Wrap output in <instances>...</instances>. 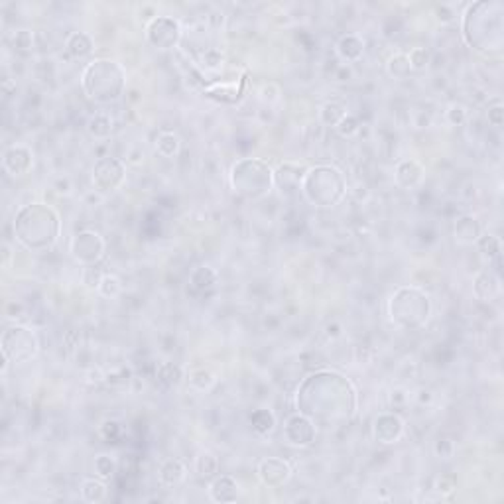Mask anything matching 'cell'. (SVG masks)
I'll list each match as a JSON object with an SVG mask.
<instances>
[{
	"label": "cell",
	"instance_id": "cell-1",
	"mask_svg": "<svg viewBox=\"0 0 504 504\" xmlns=\"http://www.w3.org/2000/svg\"><path fill=\"white\" fill-rule=\"evenodd\" d=\"M296 408L317 425L343 424L356 412V390L341 372L317 370L301 380L296 390Z\"/></svg>",
	"mask_w": 504,
	"mask_h": 504
},
{
	"label": "cell",
	"instance_id": "cell-2",
	"mask_svg": "<svg viewBox=\"0 0 504 504\" xmlns=\"http://www.w3.org/2000/svg\"><path fill=\"white\" fill-rule=\"evenodd\" d=\"M463 40L482 56H503L504 52V6L498 0L473 2L463 12Z\"/></svg>",
	"mask_w": 504,
	"mask_h": 504
},
{
	"label": "cell",
	"instance_id": "cell-3",
	"mask_svg": "<svg viewBox=\"0 0 504 504\" xmlns=\"http://www.w3.org/2000/svg\"><path fill=\"white\" fill-rule=\"evenodd\" d=\"M14 237L30 252L49 251L61 235L59 213L47 203H28L14 217Z\"/></svg>",
	"mask_w": 504,
	"mask_h": 504
},
{
	"label": "cell",
	"instance_id": "cell-4",
	"mask_svg": "<svg viewBox=\"0 0 504 504\" xmlns=\"http://www.w3.org/2000/svg\"><path fill=\"white\" fill-rule=\"evenodd\" d=\"M81 89L95 103H116L126 89L125 68L115 59H93L81 73Z\"/></svg>",
	"mask_w": 504,
	"mask_h": 504
},
{
	"label": "cell",
	"instance_id": "cell-5",
	"mask_svg": "<svg viewBox=\"0 0 504 504\" xmlns=\"http://www.w3.org/2000/svg\"><path fill=\"white\" fill-rule=\"evenodd\" d=\"M347 178L345 173L327 164L320 166H311L308 172L304 173L299 191L304 195V199L313 207L320 209H331L339 205L347 197Z\"/></svg>",
	"mask_w": 504,
	"mask_h": 504
},
{
	"label": "cell",
	"instance_id": "cell-6",
	"mask_svg": "<svg viewBox=\"0 0 504 504\" xmlns=\"http://www.w3.org/2000/svg\"><path fill=\"white\" fill-rule=\"evenodd\" d=\"M233 194L244 201H258L274 189V170L258 158H241L229 172Z\"/></svg>",
	"mask_w": 504,
	"mask_h": 504
},
{
	"label": "cell",
	"instance_id": "cell-7",
	"mask_svg": "<svg viewBox=\"0 0 504 504\" xmlns=\"http://www.w3.org/2000/svg\"><path fill=\"white\" fill-rule=\"evenodd\" d=\"M388 315L390 321L400 329H420L432 315V299L420 288H396L388 299Z\"/></svg>",
	"mask_w": 504,
	"mask_h": 504
},
{
	"label": "cell",
	"instance_id": "cell-8",
	"mask_svg": "<svg viewBox=\"0 0 504 504\" xmlns=\"http://www.w3.org/2000/svg\"><path fill=\"white\" fill-rule=\"evenodd\" d=\"M0 351L2 356H6L12 365H26L34 361L40 353V339L38 333L28 325H10L2 333L0 339Z\"/></svg>",
	"mask_w": 504,
	"mask_h": 504
},
{
	"label": "cell",
	"instance_id": "cell-9",
	"mask_svg": "<svg viewBox=\"0 0 504 504\" xmlns=\"http://www.w3.org/2000/svg\"><path fill=\"white\" fill-rule=\"evenodd\" d=\"M107 242L103 235L95 229H83L75 233L69 241V254L77 264L85 266H97L104 258Z\"/></svg>",
	"mask_w": 504,
	"mask_h": 504
},
{
	"label": "cell",
	"instance_id": "cell-10",
	"mask_svg": "<svg viewBox=\"0 0 504 504\" xmlns=\"http://www.w3.org/2000/svg\"><path fill=\"white\" fill-rule=\"evenodd\" d=\"M91 182L99 194H115L126 182V162L115 156H104L95 162Z\"/></svg>",
	"mask_w": 504,
	"mask_h": 504
},
{
	"label": "cell",
	"instance_id": "cell-11",
	"mask_svg": "<svg viewBox=\"0 0 504 504\" xmlns=\"http://www.w3.org/2000/svg\"><path fill=\"white\" fill-rule=\"evenodd\" d=\"M146 42L156 49H175L184 38V28L180 20L172 16H156L146 24Z\"/></svg>",
	"mask_w": 504,
	"mask_h": 504
},
{
	"label": "cell",
	"instance_id": "cell-12",
	"mask_svg": "<svg viewBox=\"0 0 504 504\" xmlns=\"http://www.w3.org/2000/svg\"><path fill=\"white\" fill-rule=\"evenodd\" d=\"M317 437V424L306 414H292L284 422V441L290 447L306 449L313 446Z\"/></svg>",
	"mask_w": 504,
	"mask_h": 504
},
{
	"label": "cell",
	"instance_id": "cell-13",
	"mask_svg": "<svg viewBox=\"0 0 504 504\" xmlns=\"http://www.w3.org/2000/svg\"><path fill=\"white\" fill-rule=\"evenodd\" d=\"M256 477L266 489H282L292 481L294 467L284 457H266L258 463Z\"/></svg>",
	"mask_w": 504,
	"mask_h": 504
},
{
	"label": "cell",
	"instance_id": "cell-14",
	"mask_svg": "<svg viewBox=\"0 0 504 504\" xmlns=\"http://www.w3.org/2000/svg\"><path fill=\"white\" fill-rule=\"evenodd\" d=\"M406 436V422L396 412L378 414L372 422V439L378 446H396Z\"/></svg>",
	"mask_w": 504,
	"mask_h": 504
},
{
	"label": "cell",
	"instance_id": "cell-15",
	"mask_svg": "<svg viewBox=\"0 0 504 504\" xmlns=\"http://www.w3.org/2000/svg\"><path fill=\"white\" fill-rule=\"evenodd\" d=\"M2 170L10 178H24L34 170V152L24 144H12L2 154Z\"/></svg>",
	"mask_w": 504,
	"mask_h": 504
},
{
	"label": "cell",
	"instance_id": "cell-16",
	"mask_svg": "<svg viewBox=\"0 0 504 504\" xmlns=\"http://www.w3.org/2000/svg\"><path fill=\"white\" fill-rule=\"evenodd\" d=\"M241 496V482L233 475H217L209 485V498L213 503H237Z\"/></svg>",
	"mask_w": 504,
	"mask_h": 504
},
{
	"label": "cell",
	"instance_id": "cell-17",
	"mask_svg": "<svg viewBox=\"0 0 504 504\" xmlns=\"http://www.w3.org/2000/svg\"><path fill=\"white\" fill-rule=\"evenodd\" d=\"M424 166L414 158L398 162L396 168H394V184L398 185L400 189H416L424 182Z\"/></svg>",
	"mask_w": 504,
	"mask_h": 504
},
{
	"label": "cell",
	"instance_id": "cell-18",
	"mask_svg": "<svg viewBox=\"0 0 504 504\" xmlns=\"http://www.w3.org/2000/svg\"><path fill=\"white\" fill-rule=\"evenodd\" d=\"M308 172V166L306 164H299V162H284L280 164L274 170V185L280 187L282 191H294L299 189L301 184V178L304 173Z\"/></svg>",
	"mask_w": 504,
	"mask_h": 504
},
{
	"label": "cell",
	"instance_id": "cell-19",
	"mask_svg": "<svg viewBox=\"0 0 504 504\" xmlns=\"http://www.w3.org/2000/svg\"><path fill=\"white\" fill-rule=\"evenodd\" d=\"M473 294L481 301H494L501 296V278L493 270H481L473 278Z\"/></svg>",
	"mask_w": 504,
	"mask_h": 504
},
{
	"label": "cell",
	"instance_id": "cell-20",
	"mask_svg": "<svg viewBox=\"0 0 504 504\" xmlns=\"http://www.w3.org/2000/svg\"><path fill=\"white\" fill-rule=\"evenodd\" d=\"M187 479V465L184 459H166L158 469V482L164 489H175Z\"/></svg>",
	"mask_w": 504,
	"mask_h": 504
},
{
	"label": "cell",
	"instance_id": "cell-21",
	"mask_svg": "<svg viewBox=\"0 0 504 504\" xmlns=\"http://www.w3.org/2000/svg\"><path fill=\"white\" fill-rule=\"evenodd\" d=\"M482 235L481 221L475 217V215H463L457 219L455 227H453V237L455 242L461 246H471L479 241V237Z\"/></svg>",
	"mask_w": 504,
	"mask_h": 504
},
{
	"label": "cell",
	"instance_id": "cell-22",
	"mask_svg": "<svg viewBox=\"0 0 504 504\" xmlns=\"http://www.w3.org/2000/svg\"><path fill=\"white\" fill-rule=\"evenodd\" d=\"M337 56L347 63H356L365 56V40L359 34H345L337 40Z\"/></svg>",
	"mask_w": 504,
	"mask_h": 504
},
{
	"label": "cell",
	"instance_id": "cell-23",
	"mask_svg": "<svg viewBox=\"0 0 504 504\" xmlns=\"http://www.w3.org/2000/svg\"><path fill=\"white\" fill-rule=\"evenodd\" d=\"M219 272L209 264H199L189 272V288L197 294H205L217 286Z\"/></svg>",
	"mask_w": 504,
	"mask_h": 504
},
{
	"label": "cell",
	"instance_id": "cell-24",
	"mask_svg": "<svg viewBox=\"0 0 504 504\" xmlns=\"http://www.w3.org/2000/svg\"><path fill=\"white\" fill-rule=\"evenodd\" d=\"M87 132L91 134L95 140H107L113 136L115 132V116L109 111H95L89 118H87Z\"/></svg>",
	"mask_w": 504,
	"mask_h": 504
},
{
	"label": "cell",
	"instance_id": "cell-25",
	"mask_svg": "<svg viewBox=\"0 0 504 504\" xmlns=\"http://www.w3.org/2000/svg\"><path fill=\"white\" fill-rule=\"evenodd\" d=\"M65 52L73 59H87L95 52V42L87 32H71L65 40Z\"/></svg>",
	"mask_w": 504,
	"mask_h": 504
},
{
	"label": "cell",
	"instance_id": "cell-26",
	"mask_svg": "<svg viewBox=\"0 0 504 504\" xmlns=\"http://www.w3.org/2000/svg\"><path fill=\"white\" fill-rule=\"evenodd\" d=\"M182 150V138L178 136L172 130H162L154 138V152L160 158H175Z\"/></svg>",
	"mask_w": 504,
	"mask_h": 504
},
{
	"label": "cell",
	"instance_id": "cell-27",
	"mask_svg": "<svg viewBox=\"0 0 504 504\" xmlns=\"http://www.w3.org/2000/svg\"><path fill=\"white\" fill-rule=\"evenodd\" d=\"M81 498L85 503L91 504H99L103 503L109 494V487H107V481L99 479V477H89L85 481L81 482Z\"/></svg>",
	"mask_w": 504,
	"mask_h": 504
},
{
	"label": "cell",
	"instance_id": "cell-28",
	"mask_svg": "<svg viewBox=\"0 0 504 504\" xmlns=\"http://www.w3.org/2000/svg\"><path fill=\"white\" fill-rule=\"evenodd\" d=\"M477 249L482 254V258H487L489 262H501L503 256V241L501 237H496L493 233H482L479 241L475 242Z\"/></svg>",
	"mask_w": 504,
	"mask_h": 504
},
{
	"label": "cell",
	"instance_id": "cell-29",
	"mask_svg": "<svg viewBox=\"0 0 504 504\" xmlns=\"http://www.w3.org/2000/svg\"><path fill=\"white\" fill-rule=\"evenodd\" d=\"M251 425L254 434L260 437L270 436L276 430V416L268 408H258L251 414Z\"/></svg>",
	"mask_w": 504,
	"mask_h": 504
},
{
	"label": "cell",
	"instance_id": "cell-30",
	"mask_svg": "<svg viewBox=\"0 0 504 504\" xmlns=\"http://www.w3.org/2000/svg\"><path fill=\"white\" fill-rule=\"evenodd\" d=\"M156 378H158V382H160L162 386L173 388V386H178L185 378L184 368L180 367V365H175V363H172V361H164V363H160V365L156 367Z\"/></svg>",
	"mask_w": 504,
	"mask_h": 504
},
{
	"label": "cell",
	"instance_id": "cell-31",
	"mask_svg": "<svg viewBox=\"0 0 504 504\" xmlns=\"http://www.w3.org/2000/svg\"><path fill=\"white\" fill-rule=\"evenodd\" d=\"M187 384H189V388L194 390V392L205 394L209 390H213V386L217 384V377L209 368H194L187 375Z\"/></svg>",
	"mask_w": 504,
	"mask_h": 504
},
{
	"label": "cell",
	"instance_id": "cell-32",
	"mask_svg": "<svg viewBox=\"0 0 504 504\" xmlns=\"http://www.w3.org/2000/svg\"><path fill=\"white\" fill-rule=\"evenodd\" d=\"M345 115H347V109H345L343 103H339V101H327L325 104H321L317 118H320V123L323 126L335 128Z\"/></svg>",
	"mask_w": 504,
	"mask_h": 504
},
{
	"label": "cell",
	"instance_id": "cell-33",
	"mask_svg": "<svg viewBox=\"0 0 504 504\" xmlns=\"http://www.w3.org/2000/svg\"><path fill=\"white\" fill-rule=\"evenodd\" d=\"M116 469H118V463L109 453H99L93 459V473H95V477H99L103 481H111L115 477Z\"/></svg>",
	"mask_w": 504,
	"mask_h": 504
},
{
	"label": "cell",
	"instance_id": "cell-34",
	"mask_svg": "<svg viewBox=\"0 0 504 504\" xmlns=\"http://www.w3.org/2000/svg\"><path fill=\"white\" fill-rule=\"evenodd\" d=\"M195 471H197V475L203 477V479H213V477H217L219 473L217 455H213L211 451H201V453L195 457Z\"/></svg>",
	"mask_w": 504,
	"mask_h": 504
},
{
	"label": "cell",
	"instance_id": "cell-35",
	"mask_svg": "<svg viewBox=\"0 0 504 504\" xmlns=\"http://www.w3.org/2000/svg\"><path fill=\"white\" fill-rule=\"evenodd\" d=\"M197 65L203 71H221L225 68V56L217 47H205L197 58Z\"/></svg>",
	"mask_w": 504,
	"mask_h": 504
},
{
	"label": "cell",
	"instance_id": "cell-36",
	"mask_svg": "<svg viewBox=\"0 0 504 504\" xmlns=\"http://www.w3.org/2000/svg\"><path fill=\"white\" fill-rule=\"evenodd\" d=\"M386 71H388L390 77H394V79H406V77H410V73H412V65H410V59L406 54H394V56H390L388 63H386Z\"/></svg>",
	"mask_w": 504,
	"mask_h": 504
},
{
	"label": "cell",
	"instance_id": "cell-37",
	"mask_svg": "<svg viewBox=\"0 0 504 504\" xmlns=\"http://www.w3.org/2000/svg\"><path fill=\"white\" fill-rule=\"evenodd\" d=\"M97 292L107 299H113L116 296H120V292H123V282H120V278L116 274H109V272H104V276L101 278V282H99V288H97Z\"/></svg>",
	"mask_w": 504,
	"mask_h": 504
},
{
	"label": "cell",
	"instance_id": "cell-38",
	"mask_svg": "<svg viewBox=\"0 0 504 504\" xmlns=\"http://www.w3.org/2000/svg\"><path fill=\"white\" fill-rule=\"evenodd\" d=\"M36 46V38H34V32L32 30H16L14 34H12V47H14V52L16 54H30Z\"/></svg>",
	"mask_w": 504,
	"mask_h": 504
},
{
	"label": "cell",
	"instance_id": "cell-39",
	"mask_svg": "<svg viewBox=\"0 0 504 504\" xmlns=\"http://www.w3.org/2000/svg\"><path fill=\"white\" fill-rule=\"evenodd\" d=\"M203 93L209 95V97H215V99H221V101H230V103H233V101H237L241 89H239L237 85H233V83H223V85L215 83V85H211V87H205Z\"/></svg>",
	"mask_w": 504,
	"mask_h": 504
},
{
	"label": "cell",
	"instance_id": "cell-40",
	"mask_svg": "<svg viewBox=\"0 0 504 504\" xmlns=\"http://www.w3.org/2000/svg\"><path fill=\"white\" fill-rule=\"evenodd\" d=\"M335 130L339 132V136L353 138L361 132V120H359V116L353 115V113H347V115L339 120V125L335 126Z\"/></svg>",
	"mask_w": 504,
	"mask_h": 504
},
{
	"label": "cell",
	"instance_id": "cell-41",
	"mask_svg": "<svg viewBox=\"0 0 504 504\" xmlns=\"http://www.w3.org/2000/svg\"><path fill=\"white\" fill-rule=\"evenodd\" d=\"M408 59H410V65H412V71H424L427 65H430V61H432V52L427 49V47H412L408 54Z\"/></svg>",
	"mask_w": 504,
	"mask_h": 504
},
{
	"label": "cell",
	"instance_id": "cell-42",
	"mask_svg": "<svg viewBox=\"0 0 504 504\" xmlns=\"http://www.w3.org/2000/svg\"><path fill=\"white\" fill-rule=\"evenodd\" d=\"M467 118H469V111H467V107H465V104L453 103L447 107V111H446L447 125L461 126L467 123Z\"/></svg>",
	"mask_w": 504,
	"mask_h": 504
},
{
	"label": "cell",
	"instance_id": "cell-43",
	"mask_svg": "<svg viewBox=\"0 0 504 504\" xmlns=\"http://www.w3.org/2000/svg\"><path fill=\"white\" fill-rule=\"evenodd\" d=\"M455 441L453 439H447V437H439L434 446V451H436V457L443 459V461H449V459L455 455Z\"/></svg>",
	"mask_w": 504,
	"mask_h": 504
},
{
	"label": "cell",
	"instance_id": "cell-44",
	"mask_svg": "<svg viewBox=\"0 0 504 504\" xmlns=\"http://www.w3.org/2000/svg\"><path fill=\"white\" fill-rule=\"evenodd\" d=\"M280 87L276 83H264L262 87L258 89V99L266 104H274L280 101Z\"/></svg>",
	"mask_w": 504,
	"mask_h": 504
},
{
	"label": "cell",
	"instance_id": "cell-45",
	"mask_svg": "<svg viewBox=\"0 0 504 504\" xmlns=\"http://www.w3.org/2000/svg\"><path fill=\"white\" fill-rule=\"evenodd\" d=\"M434 489H436L441 496H451V494L457 491V481H455L453 475H441V477L436 481V487H434Z\"/></svg>",
	"mask_w": 504,
	"mask_h": 504
},
{
	"label": "cell",
	"instance_id": "cell-46",
	"mask_svg": "<svg viewBox=\"0 0 504 504\" xmlns=\"http://www.w3.org/2000/svg\"><path fill=\"white\" fill-rule=\"evenodd\" d=\"M103 276L104 272L101 268H97V266H85V268H83V284H87V288L97 290Z\"/></svg>",
	"mask_w": 504,
	"mask_h": 504
},
{
	"label": "cell",
	"instance_id": "cell-47",
	"mask_svg": "<svg viewBox=\"0 0 504 504\" xmlns=\"http://www.w3.org/2000/svg\"><path fill=\"white\" fill-rule=\"evenodd\" d=\"M487 118H489V125L494 128H501L504 125V107L501 101H494L489 111H487Z\"/></svg>",
	"mask_w": 504,
	"mask_h": 504
},
{
	"label": "cell",
	"instance_id": "cell-48",
	"mask_svg": "<svg viewBox=\"0 0 504 504\" xmlns=\"http://www.w3.org/2000/svg\"><path fill=\"white\" fill-rule=\"evenodd\" d=\"M120 432H123V427H120V424L118 422H115V420H104L103 425H101V434H103L104 439H116V437L120 436Z\"/></svg>",
	"mask_w": 504,
	"mask_h": 504
},
{
	"label": "cell",
	"instance_id": "cell-49",
	"mask_svg": "<svg viewBox=\"0 0 504 504\" xmlns=\"http://www.w3.org/2000/svg\"><path fill=\"white\" fill-rule=\"evenodd\" d=\"M79 345H81V331H77V329H69V331H65V335H63V347L68 349L69 353H73Z\"/></svg>",
	"mask_w": 504,
	"mask_h": 504
},
{
	"label": "cell",
	"instance_id": "cell-50",
	"mask_svg": "<svg viewBox=\"0 0 504 504\" xmlns=\"http://www.w3.org/2000/svg\"><path fill=\"white\" fill-rule=\"evenodd\" d=\"M87 382L89 384H104L107 382V372H103L101 368H91L87 372Z\"/></svg>",
	"mask_w": 504,
	"mask_h": 504
},
{
	"label": "cell",
	"instance_id": "cell-51",
	"mask_svg": "<svg viewBox=\"0 0 504 504\" xmlns=\"http://www.w3.org/2000/svg\"><path fill=\"white\" fill-rule=\"evenodd\" d=\"M437 14H439V16H437V18H439V22L449 24L455 20V14H453V10H451L449 6H446V4L437 6Z\"/></svg>",
	"mask_w": 504,
	"mask_h": 504
},
{
	"label": "cell",
	"instance_id": "cell-52",
	"mask_svg": "<svg viewBox=\"0 0 504 504\" xmlns=\"http://www.w3.org/2000/svg\"><path fill=\"white\" fill-rule=\"evenodd\" d=\"M54 189H56L59 195H69L71 189H73V184L69 182V178H59L58 182L54 184Z\"/></svg>",
	"mask_w": 504,
	"mask_h": 504
},
{
	"label": "cell",
	"instance_id": "cell-53",
	"mask_svg": "<svg viewBox=\"0 0 504 504\" xmlns=\"http://www.w3.org/2000/svg\"><path fill=\"white\" fill-rule=\"evenodd\" d=\"M144 160V152L142 150H132L126 158V164H132V166H138L140 162Z\"/></svg>",
	"mask_w": 504,
	"mask_h": 504
},
{
	"label": "cell",
	"instance_id": "cell-54",
	"mask_svg": "<svg viewBox=\"0 0 504 504\" xmlns=\"http://www.w3.org/2000/svg\"><path fill=\"white\" fill-rule=\"evenodd\" d=\"M327 335L329 337H339L341 335V325L339 323H329L327 325Z\"/></svg>",
	"mask_w": 504,
	"mask_h": 504
}]
</instances>
